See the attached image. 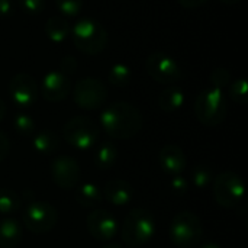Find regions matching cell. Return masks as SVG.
<instances>
[{"label": "cell", "mask_w": 248, "mask_h": 248, "mask_svg": "<svg viewBox=\"0 0 248 248\" xmlns=\"http://www.w3.org/2000/svg\"><path fill=\"white\" fill-rule=\"evenodd\" d=\"M170 240L179 248H195L203 237V227L198 215L190 211L179 212L170 222Z\"/></svg>", "instance_id": "cell-4"}, {"label": "cell", "mask_w": 248, "mask_h": 248, "mask_svg": "<svg viewBox=\"0 0 248 248\" xmlns=\"http://www.w3.org/2000/svg\"><path fill=\"white\" fill-rule=\"evenodd\" d=\"M145 70L153 80L161 84H174L183 77L179 62L164 52L150 54L145 60Z\"/></svg>", "instance_id": "cell-10"}, {"label": "cell", "mask_w": 248, "mask_h": 248, "mask_svg": "<svg viewBox=\"0 0 248 248\" xmlns=\"http://www.w3.org/2000/svg\"><path fill=\"white\" fill-rule=\"evenodd\" d=\"M33 148L44 155L54 154L60 148V137L49 129L36 132L33 135Z\"/></svg>", "instance_id": "cell-20"}, {"label": "cell", "mask_w": 248, "mask_h": 248, "mask_svg": "<svg viewBox=\"0 0 248 248\" xmlns=\"http://www.w3.org/2000/svg\"><path fill=\"white\" fill-rule=\"evenodd\" d=\"M158 163L164 173L170 176H179L185 171L187 166V160L182 147L176 144H167L160 150Z\"/></svg>", "instance_id": "cell-15"}, {"label": "cell", "mask_w": 248, "mask_h": 248, "mask_svg": "<svg viewBox=\"0 0 248 248\" xmlns=\"http://www.w3.org/2000/svg\"><path fill=\"white\" fill-rule=\"evenodd\" d=\"M13 126L16 129V132L22 137H31L35 134V129H36V125H35V121L28 115V113H17L15 116V121H13Z\"/></svg>", "instance_id": "cell-26"}, {"label": "cell", "mask_w": 248, "mask_h": 248, "mask_svg": "<svg viewBox=\"0 0 248 248\" xmlns=\"http://www.w3.org/2000/svg\"><path fill=\"white\" fill-rule=\"evenodd\" d=\"M201 248H222L221 246L215 244V243H208V244H203Z\"/></svg>", "instance_id": "cell-38"}, {"label": "cell", "mask_w": 248, "mask_h": 248, "mask_svg": "<svg viewBox=\"0 0 248 248\" xmlns=\"http://www.w3.org/2000/svg\"><path fill=\"white\" fill-rule=\"evenodd\" d=\"M60 67H61V73H64L65 76L70 74V73H74L76 71V67H77V61L71 57V55H67L61 60L60 62Z\"/></svg>", "instance_id": "cell-32"}, {"label": "cell", "mask_w": 248, "mask_h": 248, "mask_svg": "<svg viewBox=\"0 0 248 248\" xmlns=\"http://www.w3.org/2000/svg\"><path fill=\"white\" fill-rule=\"evenodd\" d=\"M22 206V198L12 189H0V214L12 215Z\"/></svg>", "instance_id": "cell-23"}, {"label": "cell", "mask_w": 248, "mask_h": 248, "mask_svg": "<svg viewBox=\"0 0 248 248\" xmlns=\"http://www.w3.org/2000/svg\"><path fill=\"white\" fill-rule=\"evenodd\" d=\"M183 7L186 9H196V7H201L203 6L205 3H208L209 0H177Z\"/></svg>", "instance_id": "cell-35"}, {"label": "cell", "mask_w": 248, "mask_h": 248, "mask_svg": "<svg viewBox=\"0 0 248 248\" xmlns=\"http://www.w3.org/2000/svg\"><path fill=\"white\" fill-rule=\"evenodd\" d=\"M230 97L235 103L240 105L247 103V81L244 78H238L230 86Z\"/></svg>", "instance_id": "cell-27"}, {"label": "cell", "mask_w": 248, "mask_h": 248, "mask_svg": "<svg viewBox=\"0 0 248 248\" xmlns=\"http://www.w3.org/2000/svg\"><path fill=\"white\" fill-rule=\"evenodd\" d=\"M51 176L54 183L62 190H71L80 180L81 170L77 163L70 155H58L51 163Z\"/></svg>", "instance_id": "cell-11"}, {"label": "cell", "mask_w": 248, "mask_h": 248, "mask_svg": "<svg viewBox=\"0 0 248 248\" xmlns=\"http://www.w3.org/2000/svg\"><path fill=\"white\" fill-rule=\"evenodd\" d=\"M102 195L112 205L124 206V205H128L131 202V199L134 196V189H132L131 183H128L126 180L113 179L105 185Z\"/></svg>", "instance_id": "cell-16"}, {"label": "cell", "mask_w": 248, "mask_h": 248, "mask_svg": "<svg viewBox=\"0 0 248 248\" xmlns=\"http://www.w3.org/2000/svg\"><path fill=\"white\" fill-rule=\"evenodd\" d=\"M227 108L224 92L212 86L202 90L195 100V115L198 121L209 128L218 126L225 121Z\"/></svg>", "instance_id": "cell-3"}, {"label": "cell", "mask_w": 248, "mask_h": 248, "mask_svg": "<svg viewBox=\"0 0 248 248\" xmlns=\"http://www.w3.org/2000/svg\"><path fill=\"white\" fill-rule=\"evenodd\" d=\"M55 4L65 16H76L83 9V0H55Z\"/></svg>", "instance_id": "cell-28"}, {"label": "cell", "mask_w": 248, "mask_h": 248, "mask_svg": "<svg viewBox=\"0 0 248 248\" xmlns=\"http://www.w3.org/2000/svg\"><path fill=\"white\" fill-rule=\"evenodd\" d=\"M170 190L176 195V196H183L187 193L189 190V180L185 179L182 174L179 176H173L171 182H170Z\"/></svg>", "instance_id": "cell-31"}, {"label": "cell", "mask_w": 248, "mask_h": 248, "mask_svg": "<svg viewBox=\"0 0 248 248\" xmlns=\"http://www.w3.org/2000/svg\"><path fill=\"white\" fill-rule=\"evenodd\" d=\"M15 0H0V17H9L15 13Z\"/></svg>", "instance_id": "cell-33"}, {"label": "cell", "mask_w": 248, "mask_h": 248, "mask_svg": "<svg viewBox=\"0 0 248 248\" xmlns=\"http://www.w3.org/2000/svg\"><path fill=\"white\" fill-rule=\"evenodd\" d=\"M102 199V190L94 183H84L76 190V201L83 208H96Z\"/></svg>", "instance_id": "cell-19"}, {"label": "cell", "mask_w": 248, "mask_h": 248, "mask_svg": "<svg viewBox=\"0 0 248 248\" xmlns=\"http://www.w3.org/2000/svg\"><path fill=\"white\" fill-rule=\"evenodd\" d=\"M45 33L52 42H62L70 33V25L64 17L52 16L45 23Z\"/></svg>", "instance_id": "cell-21"}, {"label": "cell", "mask_w": 248, "mask_h": 248, "mask_svg": "<svg viewBox=\"0 0 248 248\" xmlns=\"http://www.w3.org/2000/svg\"><path fill=\"white\" fill-rule=\"evenodd\" d=\"M73 96L78 108L86 110H96L105 105L108 90L106 86L99 78L84 77L76 83Z\"/></svg>", "instance_id": "cell-9"}, {"label": "cell", "mask_w": 248, "mask_h": 248, "mask_svg": "<svg viewBox=\"0 0 248 248\" xmlns=\"http://www.w3.org/2000/svg\"><path fill=\"white\" fill-rule=\"evenodd\" d=\"M22 221L32 234H46L57 225L58 212L45 201H33L28 203Z\"/></svg>", "instance_id": "cell-8"}, {"label": "cell", "mask_w": 248, "mask_h": 248, "mask_svg": "<svg viewBox=\"0 0 248 248\" xmlns=\"http://www.w3.org/2000/svg\"><path fill=\"white\" fill-rule=\"evenodd\" d=\"M131 77H132V73H131L129 67L122 62L113 64L108 73L109 83L115 87H124V86L129 84Z\"/></svg>", "instance_id": "cell-24"}, {"label": "cell", "mask_w": 248, "mask_h": 248, "mask_svg": "<svg viewBox=\"0 0 248 248\" xmlns=\"http://www.w3.org/2000/svg\"><path fill=\"white\" fill-rule=\"evenodd\" d=\"M214 182V173L208 166H196L192 170V183L196 189L203 190Z\"/></svg>", "instance_id": "cell-25"}, {"label": "cell", "mask_w": 248, "mask_h": 248, "mask_svg": "<svg viewBox=\"0 0 248 248\" xmlns=\"http://www.w3.org/2000/svg\"><path fill=\"white\" fill-rule=\"evenodd\" d=\"M183 103H185V93L177 86H170L160 93L158 105H160L161 110H164L167 113H173V112L179 110L183 106Z\"/></svg>", "instance_id": "cell-18"}, {"label": "cell", "mask_w": 248, "mask_h": 248, "mask_svg": "<svg viewBox=\"0 0 248 248\" xmlns=\"http://www.w3.org/2000/svg\"><path fill=\"white\" fill-rule=\"evenodd\" d=\"M214 198L222 208L234 209L244 203L246 187L240 174L224 171L214 177Z\"/></svg>", "instance_id": "cell-6"}, {"label": "cell", "mask_w": 248, "mask_h": 248, "mask_svg": "<svg viewBox=\"0 0 248 248\" xmlns=\"http://www.w3.org/2000/svg\"><path fill=\"white\" fill-rule=\"evenodd\" d=\"M100 125L109 137L115 140H129L142 129L144 119L134 105L113 102L102 112Z\"/></svg>", "instance_id": "cell-1"}, {"label": "cell", "mask_w": 248, "mask_h": 248, "mask_svg": "<svg viewBox=\"0 0 248 248\" xmlns=\"http://www.w3.org/2000/svg\"><path fill=\"white\" fill-rule=\"evenodd\" d=\"M64 140L74 148H92L99 140L97 124L87 116H74L65 122L62 128Z\"/></svg>", "instance_id": "cell-7"}, {"label": "cell", "mask_w": 248, "mask_h": 248, "mask_svg": "<svg viewBox=\"0 0 248 248\" xmlns=\"http://www.w3.org/2000/svg\"><path fill=\"white\" fill-rule=\"evenodd\" d=\"M218 1H221V3H224V4H228V6H234V4L240 3L241 0H218Z\"/></svg>", "instance_id": "cell-37"}, {"label": "cell", "mask_w": 248, "mask_h": 248, "mask_svg": "<svg viewBox=\"0 0 248 248\" xmlns=\"http://www.w3.org/2000/svg\"><path fill=\"white\" fill-rule=\"evenodd\" d=\"M102 248H122L119 244H106V246H103Z\"/></svg>", "instance_id": "cell-39"}, {"label": "cell", "mask_w": 248, "mask_h": 248, "mask_svg": "<svg viewBox=\"0 0 248 248\" xmlns=\"http://www.w3.org/2000/svg\"><path fill=\"white\" fill-rule=\"evenodd\" d=\"M73 41L78 51L87 55L100 54L108 44V33L102 23L92 19H81L73 26Z\"/></svg>", "instance_id": "cell-5"}, {"label": "cell", "mask_w": 248, "mask_h": 248, "mask_svg": "<svg viewBox=\"0 0 248 248\" xmlns=\"http://www.w3.org/2000/svg\"><path fill=\"white\" fill-rule=\"evenodd\" d=\"M17 6L28 15H38L45 9V0H17Z\"/></svg>", "instance_id": "cell-30"}, {"label": "cell", "mask_w": 248, "mask_h": 248, "mask_svg": "<svg viewBox=\"0 0 248 248\" xmlns=\"http://www.w3.org/2000/svg\"><path fill=\"white\" fill-rule=\"evenodd\" d=\"M9 93L15 105H17L19 108H29L38 99L39 86L31 74L19 73L10 78Z\"/></svg>", "instance_id": "cell-12"}, {"label": "cell", "mask_w": 248, "mask_h": 248, "mask_svg": "<svg viewBox=\"0 0 248 248\" xmlns=\"http://www.w3.org/2000/svg\"><path fill=\"white\" fill-rule=\"evenodd\" d=\"M23 238V228L15 218L0 221V248H15Z\"/></svg>", "instance_id": "cell-17"}, {"label": "cell", "mask_w": 248, "mask_h": 248, "mask_svg": "<svg viewBox=\"0 0 248 248\" xmlns=\"http://www.w3.org/2000/svg\"><path fill=\"white\" fill-rule=\"evenodd\" d=\"M4 115H6V105H4V102L0 99V122H1V119L4 118Z\"/></svg>", "instance_id": "cell-36"}, {"label": "cell", "mask_w": 248, "mask_h": 248, "mask_svg": "<svg viewBox=\"0 0 248 248\" xmlns=\"http://www.w3.org/2000/svg\"><path fill=\"white\" fill-rule=\"evenodd\" d=\"M155 218L144 208L132 209L124 219L121 235L128 247L138 248L147 244L155 234Z\"/></svg>", "instance_id": "cell-2"}, {"label": "cell", "mask_w": 248, "mask_h": 248, "mask_svg": "<svg viewBox=\"0 0 248 248\" xmlns=\"http://www.w3.org/2000/svg\"><path fill=\"white\" fill-rule=\"evenodd\" d=\"M86 227L90 235L97 241H109L119 232V224L116 218L105 211V209H94L86 218Z\"/></svg>", "instance_id": "cell-13"}, {"label": "cell", "mask_w": 248, "mask_h": 248, "mask_svg": "<svg viewBox=\"0 0 248 248\" xmlns=\"http://www.w3.org/2000/svg\"><path fill=\"white\" fill-rule=\"evenodd\" d=\"M9 151H10V141H9L7 135L0 131V163L7 158Z\"/></svg>", "instance_id": "cell-34"}, {"label": "cell", "mask_w": 248, "mask_h": 248, "mask_svg": "<svg viewBox=\"0 0 248 248\" xmlns=\"http://www.w3.org/2000/svg\"><path fill=\"white\" fill-rule=\"evenodd\" d=\"M118 160V148L112 142H103L94 155V163L100 170H109Z\"/></svg>", "instance_id": "cell-22"}, {"label": "cell", "mask_w": 248, "mask_h": 248, "mask_svg": "<svg viewBox=\"0 0 248 248\" xmlns=\"http://www.w3.org/2000/svg\"><path fill=\"white\" fill-rule=\"evenodd\" d=\"M41 96L46 102H61L71 92V81L61 71H49L41 81L39 86Z\"/></svg>", "instance_id": "cell-14"}, {"label": "cell", "mask_w": 248, "mask_h": 248, "mask_svg": "<svg viewBox=\"0 0 248 248\" xmlns=\"http://www.w3.org/2000/svg\"><path fill=\"white\" fill-rule=\"evenodd\" d=\"M231 81V74L227 68H217L211 73V83L212 87H217L219 90H222L224 87H227Z\"/></svg>", "instance_id": "cell-29"}]
</instances>
